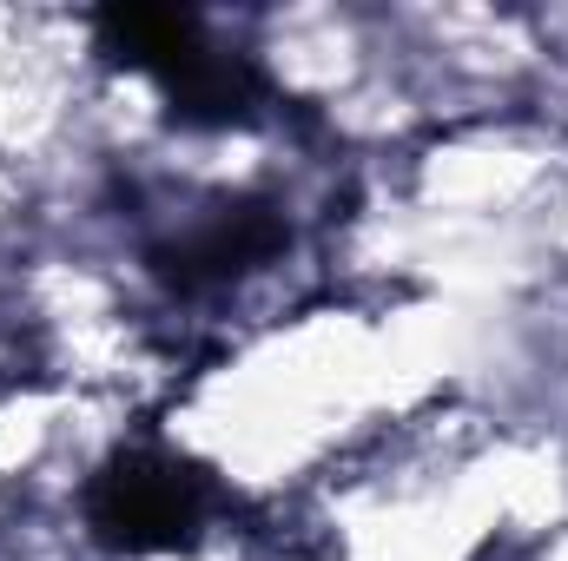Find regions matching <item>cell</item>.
I'll return each mask as SVG.
<instances>
[{"mask_svg":"<svg viewBox=\"0 0 568 561\" xmlns=\"http://www.w3.org/2000/svg\"><path fill=\"white\" fill-rule=\"evenodd\" d=\"M100 40H106L113 60L159 73L185 120H239L258 100V73L245 60H232V53H212L199 40L192 13L113 7V13H100Z\"/></svg>","mask_w":568,"mask_h":561,"instance_id":"obj_1","label":"cell"},{"mask_svg":"<svg viewBox=\"0 0 568 561\" xmlns=\"http://www.w3.org/2000/svg\"><path fill=\"white\" fill-rule=\"evenodd\" d=\"M87 516H93V536L106 549H179L199 536V516H205V482L199 469L172 462V456H120L93 496H87Z\"/></svg>","mask_w":568,"mask_h":561,"instance_id":"obj_2","label":"cell"},{"mask_svg":"<svg viewBox=\"0 0 568 561\" xmlns=\"http://www.w3.org/2000/svg\"><path fill=\"white\" fill-rule=\"evenodd\" d=\"M278 238H284V232H278V218H272V212H258V205H239V212L212 218L205 232H192L185 245L159 252V272L179 284V290H199V284L232 278V272L258 265V258H265Z\"/></svg>","mask_w":568,"mask_h":561,"instance_id":"obj_3","label":"cell"}]
</instances>
